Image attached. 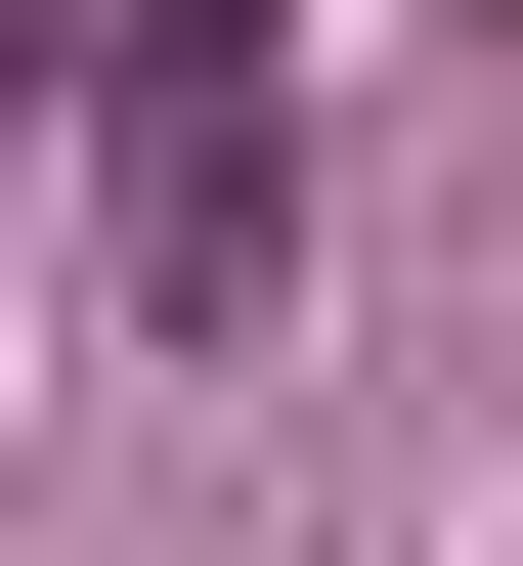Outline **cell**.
Masks as SVG:
<instances>
[{"instance_id": "cell-1", "label": "cell", "mask_w": 523, "mask_h": 566, "mask_svg": "<svg viewBox=\"0 0 523 566\" xmlns=\"http://www.w3.org/2000/svg\"><path fill=\"white\" fill-rule=\"evenodd\" d=\"M87 87H132V305L219 349V305H262V218H305V132H262V0H87Z\"/></svg>"}, {"instance_id": "cell-2", "label": "cell", "mask_w": 523, "mask_h": 566, "mask_svg": "<svg viewBox=\"0 0 523 566\" xmlns=\"http://www.w3.org/2000/svg\"><path fill=\"white\" fill-rule=\"evenodd\" d=\"M44 87H87V0H0V132H44Z\"/></svg>"}]
</instances>
